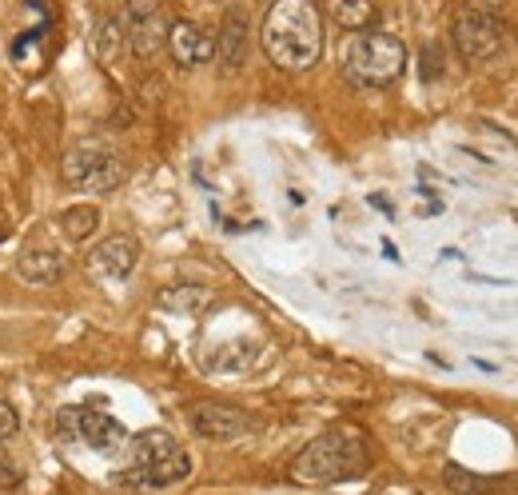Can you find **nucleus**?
I'll list each match as a JSON object with an SVG mask.
<instances>
[{"label":"nucleus","mask_w":518,"mask_h":495,"mask_svg":"<svg viewBox=\"0 0 518 495\" xmlns=\"http://www.w3.org/2000/svg\"><path fill=\"white\" fill-rule=\"evenodd\" d=\"M259 36L275 68L307 72L323 56V12L315 0H271Z\"/></svg>","instance_id":"f257e3e1"},{"label":"nucleus","mask_w":518,"mask_h":495,"mask_svg":"<svg viewBox=\"0 0 518 495\" xmlns=\"http://www.w3.org/2000/svg\"><path fill=\"white\" fill-rule=\"evenodd\" d=\"M371 468V448L355 428H331L323 436H315L295 460H291V480L295 484H347L367 476Z\"/></svg>","instance_id":"f03ea898"},{"label":"nucleus","mask_w":518,"mask_h":495,"mask_svg":"<svg viewBox=\"0 0 518 495\" xmlns=\"http://www.w3.org/2000/svg\"><path fill=\"white\" fill-rule=\"evenodd\" d=\"M403 68H407V44L391 32L363 28L343 48V76L355 88H387L403 76Z\"/></svg>","instance_id":"7ed1b4c3"},{"label":"nucleus","mask_w":518,"mask_h":495,"mask_svg":"<svg viewBox=\"0 0 518 495\" xmlns=\"http://www.w3.org/2000/svg\"><path fill=\"white\" fill-rule=\"evenodd\" d=\"M451 40L459 48V56L467 64H491L503 48H507V24H503V12L495 4H463L455 12V24H451Z\"/></svg>","instance_id":"20e7f679"},{"label":"nucleus","mask_w":518,"mask_h":495,"mask_svg":"<svg viewBox=\"0 0 518 495\" xmlns=\"http://www.w3.org/2000/svg\"><path fill=\"white\" fill-rule=\"evenodd\" d=\"M60 176L72 192H112L128 180V164L112 148H104L96 140H84V144H72L64 152Z\"/></svg>","instance_id":"39448f33"},{"label":"nucleus","mask_w":518,"mask_h":495,"mask_svg":"<svg viewBox=\"0 0 518 495\" xmlns=\"http://www.w3.org/2000/svg\"><path fill=\"white\" fill-rule=\"evenodd\" d=\"M60 432L68 440H80L96 452H120L128 444V432L120 420L92 412V408H60Z\"/></svg>","instance_id":"423d86ee"},{"label":"nucleus","mask_w":518,"mask_h":495,"mask_svg":"<svg viewBox=\"0 0 518 495\" xmlns=\"http://www.w3.org/2000/svg\"><path fill=\"white\" fill-rule=\"evenodd\" d=\"M188 424L196 436L204 440H220V444H232L240 436H252L256 432V416H248L244 408H232V404H220V400H204V404H192L188 408Z\"/></svg>","instance_id":"0eeeda50"},{"label":"nucleus","mask_w":518,"mask_h":495,"mask_svg":"<svg viewBox=\"0 0 518 495\" xmlns=\"http://www.w3.org/2000/svg\"><path fill=\"white\" fill-rule=\"evenodd\" d=\"M120 20H124V32H128V48L144 60L156 56L168 44V20H164L156 0H128Z\"/></svg>","instance_id":"6e6552de"},{"label":"nucleus","mask_w":518,"mask_h":495,"mask_svg":"<svg viewBox=\"0 0 518 495\" xmlns=\"http://www.w3.org/2000/svg\"><path fill=\"white\" fill-rule=\"evenodd\" d=\"M192 476V456L184 452V448H176V452H168L164 460H156V464H140V468H124L120 476H116V484L120 488H136V492H164V488H176V484H184Z\"/></svg>","instance_id":"1a4fd4ad"},{"label":"nucleus","mask_w":518,"mask_h":495,"mask_svg":"<svg viewBox=\"0 0 518 495\" xmlns=\"http://www.w3.org/2000/svg\"><path fill=\"white\" fill-rule=\"evenodd\" d=\"M164 48L172 52V60L180 68H200V64L216 60V36L208 28H200L196 20H172Z\"/></svg>","instance_id":"9d476101"},{"label":"nucleus","mask_w":518,"mask_h":495,"mask_svg":"<svg viewBox=\"0 0 518 495\" xmlns=\"http://www.w3.org/2000/svg\"><path fill=\"white\" fill-rule=\"evenodd\" d=\"M248 36H252L248 12L240 4H232L224 12V20H220V36H216V60H220V72L224 76H236L244 68V60H248Z\"/></svg>","instance_id":"9b49d317"},{"label":"nucleus","mask_w":518,"mask_h":495,"mask_svg":"<svg viewBox=\"0 0 518 495\" xmlns=\"http://www.w3.org/2000/svg\"><path fill=\"white\" fill-rule=\"evenodd\" d=\"M136 260H140V244L132 236H108L100 240L92 252H88V268L104 280H124L136 272Z\"/></svg>","instance_id":"f8f14e48"},{"label":"nucleus","mask_w":518,"mask_h":495,"mask_svg":"<svg viewBox=\"0 0 518 495\" xmlns=\"http://www.w3.org/2000/svg\"><path fill=\"white\" fill-rule=\"evenodd\" d=\"M64 256L56 248H24L16 260V272L24 284H56L64 276Z\"/></svg>","instance_id":"ddd939ff"},{"label":"nucleus","mask_w":518,"mask_h":495,"mask_svg":"<svg viewBox=\"0 0 518 495\" xmlns=\"http://www.w3.org/2000/svg\"><path fill=\"white\" fill-rule=\"evenodd\" d=\"M92 48H96V60L100 64H116L128 48V32H124V20L120 16H100L96 28H92Z\"/></svg>","instance_id":"4468645a"},{"label":"nucleus","mask_w":518,"mask_h":495,"mask_svg":"<svg viewBox=\"0 0 518 495\" xmlns=\"http://www.w3.org/2000/svg\"><path fill=\"white\" fill-rule=\"evenodd\" d=\"M180 444H176V436L172 432H164V428H148V432H140L132 444H128V464L132 468H140V464H156V460H164L168 452H176Z\"/></svg>","instance_id":"2eb2a0df"},{"label":"nucleus","mask_w":518,"mask_h":495,"mask_svg":"<svg viewBox=\"0 0 518 495\" xmlns=\"http://www.w3.org/2000/svg\"><path fill=\"white\" fill-rule=\"evenodd\" d=\"M327 16L343 28V32H363L375 20V0H323Z\"/></svg>","instance_id":"dca6fc26"},{"label":"nucleus","mask_w":518,"mask_h":495,"mask_svg":"<svg viewBox=\"0 0 518 495\" xmlns=\"http://www.w3.org/2000/svg\"><path fill=\"white\" fill-rule=\"evenodd\" d=\"M60 228L72 236V240H88L96 228H100V208L96 204H72L60 212Z\"/></svg>","instance_id":"f3484780"},{"label":"nucleus","mask_w":518,"mask_h":495,"mask_svg":"<svg viewBox=\"0 0 518 495\" xmlns=\"http://www.w3.org/2000/svg\"><path fill=\"white\" fill-rule=\"evenodd\" d=\"M160 304L172 312H200L204 304H212V292L208 288H168L160 296Z\"/></svg>","instance_id":"a211bd4d"},{"label":"nucleus","mask_w":518,"mask_h":495,"mask_svg":"<svg viewBox=\"0 0 518 495\" xmlns=\"http://www.w3.org/2000/svg\"><path fill=\"white\" fill-rule=\"evenodd\" d=\"M443 480L455 488V492H463V495H483V492H491L499 480H487V476H475V472H467V468H459V464H447L443 468Z\"/></svg>","instance_id":"6ab92c4d"},{"label":"nucleus","mask_w":518,"mask_h":495,"mask_svg":"<svg viewBox=\"0 0 518 495\" xmlns=\"http://www.w3.org/2000/svg\"><path fill=\"white\" fill-rule=\"evenodd\" d=\"M16 432H20V412L8 400H0V440H12Z\"/></svg>","instance_id":"aec40b11"},{"label":"nucleus","mask_w":518,"mask_h":495,"mask_svg":"<svg viewBox=\"0 0 518 495\" xmlns=\"http://www.w3.org/2000/svg\"><path fill=\"white\" fill-rule=\"evenodd\" d=\"M443 76V60H439V44L423 48V80H439Z\"/></svg>","instance_id":"412c9836"},{"label":"nucleus","mask_w":518,"mask_h":495,"mask_svg":"<svg viewBox=\"0 0 518 495\" xmlns=\"http://www.w3.org/2000/svg\"><path fill=\"white\" fill-rule=\"evenodd\" d=\"M20 484V472H16V464L8 460V452L0 448V488H16Z\"/></svg>","instance_id":"4be33fe9"},{"label":"nucleus","mask_w":518,"mask_h":495,"mask_svg":"<svg viewBox=\"0 0 518 495\" xmlns=\"http://www.w3.org/2000/svg\"><path fill=\"white\" fill-rule=\"evenodd\" d=\"M0 240H4V224H0Z\"/></svg>","instance_id":"5701e85b"}]
</instances>
